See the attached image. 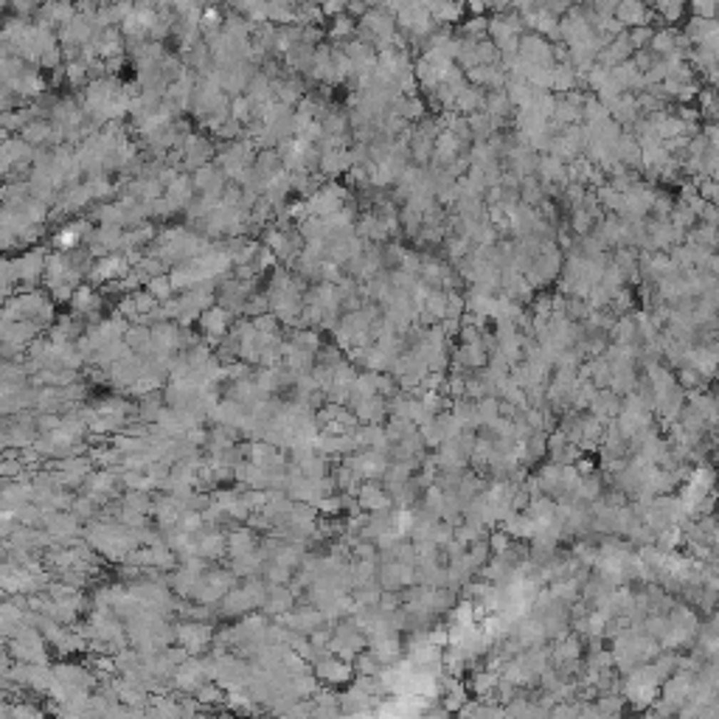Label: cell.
<instances>
[{
    "instance_id": "obj_1",
    "label": "cell",
    "mask_w": 719,
    "mask_h": 719,
    "mask_svg": "<svg viewBox=\"0 0 719 719\" xmlns=\"http://www.w3.org/2000/svg\"><path fill=\"white\" fill-rule=\"evenodd\" d=\"M228 323H230V312L225 310V307H211V310H205V312L200 315V329H203V335L208 337V340H220L225 337V332H228Z\"/></svg>"
},
{
    "instance_id": "obj_3",
    "label": "cell",
    "mask_w": 719,
    "mask_h": 719,
    "mask_svg": "<svg viewBox=\"0 0 719 719\" xmlns=\"http://www.w3.org/2000/svg\"><path fill=\"white\" fill-rule=\"evenodd\" d=\"M357 23L352 20V17H337V20H332V37H349V40H355V34H357Z\"/></svg>"
},
{
    "instance_id": "obj_2",
    "label": "cell",
    "mask_w": 719,
    "mask_h": 719,
    "mask_svg": "<svg viewBox=\"0 0 719 719\" xmlns=\"http://www.w3.org/2000/svg\"><path fill=\"white\" fill-rule=\"evenodd\" d=\"M71 307H73L76 317H96L101 301H98V295H96L90 287H79V290L73 292V298H71Z\"/></svg>"
}]
</instances>
